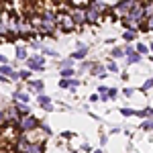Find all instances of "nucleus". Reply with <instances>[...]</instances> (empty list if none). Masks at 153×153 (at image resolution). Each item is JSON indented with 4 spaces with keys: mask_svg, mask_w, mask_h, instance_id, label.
<instances>
[{
    "mask_svg": "<svg viewBox=\"0 0 153 153\" xmlns=\"http://www.w3.org/2000/svg\"><path fill=\"white\" fill-rule=\"evenodd\" d=\"M143 0H118L117 4L110 6V14H114V21H120L123 16H127L133 8H137Z\"/></svg>",
    "mask_w": 153,
    "mask_h": 153,
    "instance_id": "nucleus-1",
    "label": "nucleus"
},
{
    "mask_svg": "<svg viewBox=\"0 0 153 153\" xmlns=\"http://www.w3.org/2000/svg\"><path fill=\"white\" fill-rule=\"evenodd\" d=\"M39 123L41 120L35 114H27V117L19 118V123L14 125V129H16V133H33V131L39 129Z\"/></svg>",
    "mask_w": 153,
    "mask_h": 153,
    "instance_id": "nucleus-2",
    "label": "nucleus"
},
{
    "mask_svg": "<svg viewBox=\"0 0 153 153\" xmlns=\"http://www.w3.org/2000/svg\"><path fill=\"white\" fill-rule=\"evenodd\" d=\"M45 61H47V57H45L43 53H33V55L27 57L25 65H27V70L37 71V74H43V71L47 70V68H45Z\"/></svg>",
    "mask_w": 153,
    "mask_h": 153,
    "instance_id": "nucleus-3",
    "label": "nucleus"
},
{
    "mask_svg": "<svg viewBox=\"0 0 153 153\" xmlns=\"http://www.w3.org/2000/svg\"><path fill=\"white\" fill-rule=\"evenodd\" d=\"M55 23H57V29L61 31V33H71V31H76L78 27L74 25V21H71L70 12H55Z\"/></svg>",
    "mask_w": 153,
    "mask_h": 153,
    "instance_id": "nucleus-4",
    "label": "nucleus"
},
{
    "mask_svg": "<svg viewBox=\"0 0 153 153\" xmlns=\"http://www.w3.org/2000/svg\"><path fill=\"white\" fill-rule=\"evenodd\" d=\"M102 12L98 10L96 6H92V4H88L86 6V25H92V27H98V25L102 23Z\"/></svg>",
    "mask_w": 153,
    "mask_h": 153,
    "instance_id": "nucleus-5",
    "label": "nucleus"
},
{
    "mask_svg": "<svg viewBox=\"0 0 153 153\" xmlns=\"http://www.w3.org/2000/svg\"><path fill=\"white\" fill-rule=\"evenodd\" d=\"M70 16L71 21H74V25L80 29V27H86V8L84 6H71L70 10Z\"/></svg>",
    "mask_w": 153,
    "mask_h": 153,
    "instance_id": "nucleus-6",
    "label": "nucleus"
},
{
    "mask_svg": "<svg viewBox=\"0 0 153 153\" xmlns=\"http://www.w3.org/2000/svg\"><path fill=\"white\" fill-rule=\"evenodd\" d=\"M25 90L29 94H43L45 92V80H27L25 82Z\"/></svg>",
    "mask_w": 153,
    "mask_h": 153,
    "instance_id": "nucleus-7",
    "label": "nucleus"
},
{
    "mask_svg": "<svg viewBox=\"0 0 153 153\" xmlns=\"http://www.w3.org/2000/svg\"><path fill=\"white\" fill-rule=\"evenodd\" d=\"M88 55H90V45H86V43H82V41H78V43H76V51L70 53V57L76 59V61L88 59Z\"/></svg>",
    "mask_w": 153,
    "mask_h": 153,
    "instance_id": "nucleus-8",
    "label": "nucleus"
},
{
    "mask_svg": "<svg viewBox=\"0 0 153 153\" xmlns=\"http://www.w3.org/2000/svg\"><path fill=\"white\" fill-rule=\"evenodd\" d=\"M37 104H39V108L41 110H45V112H53L55 110V104H53V98L51 96H47L45 92L43 94H37Z\"/></svg>",
    "mask_w": 153,
    "mask_h": 153,
    "instance_id": "nucleus-9",
    "label": "nucleus"
},
{
    "mask_svg": "<svg viewBox=\"0 0 153 153\" xmlns=\"http://www.w3.org/2000/svg\"><path fill=\"white\" fill-rule=\"evenodd\" d=\"M0 76H4V78H8L10 82H19V70L10 65V63H4V65H0Z\"/></svg>",
    "mask_w": 153,
    "mask_h": 153,
    "instance_id": "nucleus-10",
    "label": "nucleus"
},
{
    "mask_svg": "<svg viewBox=\"0 0 153 153\" xmlns=\"http://www.w3.org/2000/svg\"><path fill=\"white\" fill-rule=\"evenodd\" d=\"M4 117H6V127H14L16 123H19V118H21V114L16 112V108L14 106H6L4 108Z\"/></svg>",
    "mask_w": 153,
    "mask_h": 153,
    "instance_id": "nucleus-11",
    "label": "nucleus"
},
{
    "mask_svg": "<svg viewBox=\"0 0 153 153\" xmlns=\"http://www.w3.org/2000/svg\"><path fill=\"white\" fill-rule=\"evenodd\" d=\"M88 74H90V76H94V78H98V80H106V76H108L106 65H104V63H98V61L92 63V68H90Z\"/></svg>",
    "mask_w": 153,
    "mask_h": 153,
    "instance_id": "nucleus-12",
    "label": "nucleus"
},
{
    "mask_svg": "<svg viewBox=\"0 0 153 153\" xmlns=\"http://www.w3.org/2000/svg\"><path fill=\"white\" fill-rule=\"evenodd\" d=\"M12 102H25V104H29L31 102V94L27 90H14L12 92Z\"/></svg>",
    "mask_w": 153,
    "mask_h": 153,
    "instance_id": "nucleus-13",
    "label": "nucleus"
},
{
    "mask_svg": "<svg viewBox=\"0 0 153 153\" xmlns=\"http://www.w3.org/2000/svg\"><path fill=\"white\" fill-rule=\"evenodd\" d=\"M92 63L94 61H90V59H82V61H76V76H82V74H88L90 68H92Z\"/></svg>",
    "mask_w": 153,
    "mask_h": 153,
    "instance_id": "nucleus-14",
    "label": "nucleus"
},
{
    "mask_svg": "<svg viewBox=\"0 0 153 153\" xmlns=\"http://www.w3.org/2000/svg\"><path fill=\"white\" fill-rule=\"evenodd\" d=\"M139 29H125V33H123V41L125 43H133V41H137L139 39Z\"/></svg>",
    "mask_w": 153,
    "mask_h": 153,
    "instance_id": "nucleus-15",
    "label": "nucleus"
},
{
    "mask_svg": "<svg viewBox=\"0 0 153 153\" xmlns=\"http://www.w3.org/2000/svg\"><path fill=\"white\" fill-rule=\"evenodd\" d=\"M27 57H29V47L16 45V47H14V59H16V61H27Z\"/></svg>",
    "mask_w": 153,
    "mask_h": 153,
    "instance_id": "nucleus-16",
    "label": "nucleus"
},
{
    "mask_svg": "<svg viewBox=\"0 0 153 153\" xmlns=\"http://www.w3.org/2000/svg\"><path fill=\"white\" fill-rule=\"evenodd\" d=\"M12 106L16 108V112H19L21 117H27V114H33V112H31V106H29V104H25V102H12Z\"/></svg>",
    "mask_w": 153,
    "mask_h": 153,
    "instance_id": "nucleus-17",
    "label": "nucleus"
},
{
    "mask_svg": "<svg viewBox=\"0 0 153 153\" xmlns=\"http://www.w3.org/2000/svg\"><path fill=\"white\" fill-rule=\"evenodd\" d=\"M108 57L110 59H125V49L123 47H118V45H114V47L110 49V51H108Z\"/></svg>",
    "mask_w": 153,
    "mask_h": 153,
    "instance_id": "nucleus-18",
    "label": "nucleus"
},
{
    "mask_svg": "<svg viewBox=\"0 0 153 153\" xmlns=\"http://www.w3.org/2000/svg\"><path fill=\"white\" fill-rule=\"evenodd\" d=\"M141 61H143V55H139L137 51H135V53H131V55H127V57H125V63H127V65H139Z\"/></svg>",
    "mask_w": 153,
    "mask_h": 153,
    "instance_id": "nucleus-19",
    "label": "nucleus"
},
{
    "mask_svg": "<svg viewBox=\"0 0 153 153\" xmlns=\"http://www.w3.org/2000/svg\"><path fill=\"white\" fill-rule=\"evenodd\" d=\"M104 65H106V71H108V74H118V71H120V65H118L117 59H108Z\"/></svg>",
    "mask_w": 153,
    "mask_h": 153,
    "instance_id": "nucleus-20",
    "label": "nucleus"
},
{
    "mask_svg": "<svg viewBox=\"0 0 153 153\" xmlns=\"http://www.w3.org/2000/svg\"><path fill=\"white\" fill-rule=\"evenodd\" d=\"M135 51H137L139 55H143V57H147V55H149V45L143 43V41H139V43L135 45Z\"/></svg>",
    "mask_w": 153,
    "mask_h": 153,
    "instance_id": "nucleus-21",
    "label": "nucleus"
},
{
    "mask_svg": "<svg viewBox=\"0 0 153 153\" xmlns=\"http://www.w3.org/2000/svg\"><path fill=\"white\" fill-rule=\"evenodd\" d=\"M137 117H139V118H153V108H151V106L139 108V110H137Z\"/></svg>",
    "mask_w": 153,
    "mask_h": 153,
    "instance_id": "nucleus-22",
    "label": "nucleus"
},
{
    "mask_svg": "<svg viewBox=\"0 0 153 153\" xmlns=\"http://www.w3.org/2000/svg\"><path fill=\"white\" fill-rule=\"evenodd\" d=\"M41 53L45 55V57H53V59H61L59 57V51H55V49H51V47H41Z\"/></svg>",
    "mask_w": 153,
    "mask_h": 153,
    "instance_id": "nucleus-23",
    "label": "nucleus"
},
{
    "mask_svg": "<svg viewBox=\"0 0 153 153\" xmlns=\"http://www.w3.org/2000/svg\"><path fill=\"white\" fill-rule=\"evenodd\" d=\"M59 68H76V59H71L70 55H68V57H63V59H59L57 70H59Z\"/></svg>",
    "mask_w": 153,
    "mask_h": 153,
    "instance_id": "nucleus-24",
    "label": "nucleus"
},
{
    "mask_svg": "<svg viewBox=\"0 0 153 153\" xmlns=\"http://www.w3.org/2000/svg\"><path fill=\"white\" fill-rule=\"evenodd\" d=\"M118 112H120V114H123V117H137V108H129V106H120V108H118Z\"/></svg>",
    "mask_w": 153,
    "mask_h": 153,
    "instance_id": "nucleus-25",
    "label": "nucleus"
},
{
    "mask_svg": "<svg viewBox=\"0 0 153 153\" xmlns=\"http://www.w3.org/2000/svg\"><path fill=\"white\" fill-rule=\"evenodd\" d=\"M139 129H141L143 133H151L153 131V118H143V123H141Z\"/></svg>",
    "mask_w": 153,
    "mask_h": 153,
    "instance_id": "nucleus-26",
    "label": "nucleus"
},
{
    "mask_svg": "<svg viewBox=\"0 0 153 153\" xmlns=\"http://www.w3.org/2000/svg\"><path fill=\"white\" fill-rule=\"evenodd\" d=\"M33 78V71L31 70H19V82H27V80H31Z\"/></svg>",
    "mask_w": 153,
    "mask_h": 153,
    "instance_id": "nucleus-27",
    "label": "nucleus"
},
{
    "mask_svg": "<svg viewBox=\"0 0 153 153\" xmlns=\"http://www.w3.org/2000/svg\"><path fill=\"white\" fill-rule=\"evenodd\" d=\"M59 76L61 78H74L76 76V68H59Z\"/></svg>",
    "mask_w": 153,
    "mask_h": 153,
    "instance_id": "nucleus-28",
    "label": "nucleus"
},
{
    "mask_svg": "<svg viewBox=\"0 0 153 153\" xmlns=\"http://www.w3.org/2000/svg\"><path fill=\"white\" fill-rule=\"evenodd\" d=\"M139 90H141L143 94H147L149 90H153V78H147V80L141 84V88H139Z\"/></svg>",
    "mask_w": 153,
    "mask_h": 153,
    "instance_id": "nucleus-29",
    "label": "nucleus"
},
{
    "mask_svg": "<svg viewBox=\"0 0 153 153\" xmlns=\"http://www.w3.org/2000/svg\"><path fill=\"white\" fill-rule=\"evenodd\" d=\"M74 78H76V76H74ZM57 86H59V90H70L71 88V78H61Z\"/></svg>",
    "mask_w": 153,
    "mask_h": 153,
    "instance_id": "nucleus-30",
    "label": "nucleus"
},
{
    "mask_svg": "<svg viewBox=\"0 0 153 153\" xmlns=\"http://www.w3.org/2000/svg\"><path fill=\"white\" fill-rule=\"evenodd\" d=\"M39 131H41L45 137H51V135H53V129L49 127L47 123H39Z\"/></svg>",
    "mask_w": 153,
    "mask_h": 153,
    "instance_id": "nucleus-31",
    "label": "nucleus"
},
{
    "mask_svg": "<svg viewBox=\"0 0 153 153\" xmlns=\"http://www.w3.org/2000/svg\"><path fill=\"white\" fill-rule=\"evenodd\" d=\"M141 31H151L153 33V16H147L141 25Z\"/></svg>",
    "mask_w": 153,
    "mask_h": 153,
    "instance_id": "nucleus-32",
    "label": "nucleus"
},
{
    "mask_svg": "<svg viewBox=\"0 0 153 153\" xmlns=\"http://www.w3.org/2000/svg\"><path fill=\"white\" fill-rule=\"evenodd\" d=\"M80 86H82V80H80L78 76H76V78H71V88H70V92H71V94H76Z\"/></svg>",
    "mask_w": 153,
    "mask_h": 153,
    "instance_id": "nucleus-33",
    "label": "nucleus"
},
{
    "mask_svg": "<svg viewBox=\"0 0 153 153\" xmlns=\"http://www.w3.org/2000/svg\"><path fill=\"white\" fill-rule=\"evenodd\" d=\"M108 88H110V86H106V84H98L96 92H98L100 96H108ZM108 100H110V98H108Z\"/></svg>",
    "mask_w": 153,
    "mask_h": 153,
    "instance_id": "nucleus-34",
    "label": "nucleus"
},
{
    "mask_svg": "<svg viewBox=\"0 0 153 153\" xmlns=\"http://www.w3.org/2000/svg\"><path fill=\"white\" fill-rule=\"evenodd\" d=\"M133 94H135V88H133V86H127V88H123V92H120V96H123V98H131Z\"/></svg>",
    "mask_w": 153,
    "mask_h": 153,
    "instance_id": "nucleus-35",
    "label": "nucleus"
},
{
    "mask_svg": "<svg viewBox=\"0 0 153 153\" xmlns=\"http://www.w3.org/2000/svg\"><path fill=\"white\" fill-rule=\"evenodd\" d=\"M118 96H120V92H118L114 86H110V88H108V98H110V100H117Z\"/></svg>",
    "mask_w": 153,
    "mask_h": 153,
    "instance_id": "nucleus-36",
    "label": "nucleus"
},
{
    "mask_svg": "<svg viewBox=\"0 0 153 153\" xmlns=\"http://www.w3.org/2000/svg\"><path fill=\"white\" fill-rule=\"evenodd\" d=\"M6 129V117H4V108L0 106V131Z\"/></svg>",
    "mask_w": 153,
    "mask_h": 153,
    "instance_id": "nucleus-37",
    "label": "nucleus"
},
{
    "mask_svg": "<svg viewBox=\"0 0 153 153\" xmlns=\"http://www.w3.org/2000/svg\"><path fill=\"white\" fill-rule=\"evenodd\" d=\"M80 149H82V153H92V149H94V147H92L88 141H84L82 145H80Z\"/></svg>",
    "mask_w": 153,
    "mask_h": 153,
    "instance_id": "nucleus-38",
    "label": "nucleus"
},
{
    "mask_svg": "<svg viewBox=\"0 0 153 153\" xmlns=\"http://www.w3.org/2000/svg\"><path fill=\"white\" fill-rule=\"evenodd\" d=\"M123 49H125V57H127V55H131V53H135V45H133V43H127Z\"/></svg>",
    "mask_w": 153,
    "mask_h": 153,
    "instance_id": "nucleus-39",
    "label": "nucleus"
},
{
    "mask_svg": "<svg viewBox=\"0 0 153 153\" xmlns=\"http://www.w3.org/2000/svg\"><path fill=\"white\" fill-rule=\"evenodd\" d=\"M106 145H108V135L100 133V147H106Z\"/></svg>",
    "mask_w": 153,
    "mask_h": 153,
    "instance_id": "nucleus-40",
    "label": "nucleus"
},
{
    "mask_svg": "<svg viewBox=\"0 0 153 153\" xmlns=\"http://www.w3.org/2000/svg\"><path fill=\"white\" fill-rule=\"evenodd\" d=\"M98 98H100V96H98V92H94V94L90 96V98H88V100H90V102H92V104H96V102H98Z\"/></svg>",
    "mask_w": 153,
    "mask_h": 153,
    "instance_id": "nucleus-41",
    "label": "nucleus"
},
{
    "mask_svg": "<svg viewBox=\"0 0 153 153\" xmlns=\"http://www.w3.org/2000/svg\"><path fill=\"white\" fill-rule=\"evenodd\" d=\"M4 63H10V61H8V57L4 53H0V65H4Z\"/></svg>",
    "mask_w": 153,
    "mask_h": 153,
    "instance_id": "nucleus-42",
    "label": "nucleus"
},
{
    "mask_svg": "<svg viewBox=\"0 0 153 153\" xmlns=\"http://www.w3.org/2000/svg\"><path fill=\"white\" fill-rule=\"evenodd\" d=\"M74 137V133H61V139H71Z\"/></svg>",
    "mask_w": 153,
    "mask_h": 153,
    "instance_id": "nucleus-43",
    "label": "nucleus"
},
{
    "mask_svg": "<svg viewBox=\"0 0 153 153\" xmlns=\"http://www.w3.org/2000/svg\"><path fill=\"white\" fill-rule=\"evenodd\" d=\"M102 2H106V4H108V6H112V4H117L118 0H102Z\"/></svg>",
    "mask_w": 153,
    "mask_h": 153,
    "instance_id": "nucleus-44",
    "label": "nucleus"
},
{
    "mask_svg": "<svg viewBox=\"0 0 153 153\" xmlns=\"http://www.w3.org/2000/svg\"><path fill=\"white\" fill-rule=\"evenodd\" d=\"M92 153H104V151H102V149L98 147V149H92Z\"/></svg>",
    "mask_w": 153,
    "mask_h": 153,
    "instance_id": "nucleus-45",
    "label": "nucleus"
},
{
    "mask_svg": "<svg viewBox=\"0 0 153 153\" xmlns=\"http://www.w3.org/2000/svg\"><path fill=\"white\" fill-rule=\"evenodd\" d=\"M147 45H149V53H153V41H151V43H147Z\"/></svg>",
    "mask_w": 153,
    "mask_h": 153,
    "instance_id": "nucleus-46",
    "label": "nucleus"
},
{
    "mask_svg": "<svg viewBox=\"0 0 153 153\" xmlns=\"http://www.w3.org/2000/svg\"><path fill=\"white\" fill-rule=\"evenodd\" d=\"M149 61H151V63H153V53H151V55H149Z\"/></svg>",
    "mask_w": 153,
    "mask_h": 153,
    "instance_id": "nucleus-47",
    "label": "nucleus"
}]
</instances>
